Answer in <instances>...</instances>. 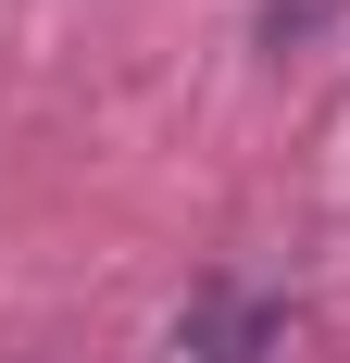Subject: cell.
Here are the masks:
<instances>
[{"instance_id":"6da1fadb","label":"cell","mask_w":350,"mask_h":363,"mask_svg":"<svg viewBox=\"0 0 350 363\" xmlns=\"http://www.w3.org/2000/svg\"><path fill=\"white\" fill-rule=\"evenodd\" d=\"M276 338H288V313L263 289H238V276H213V289L175 313V363H263Z\"/></svg>"}]
</instances>
